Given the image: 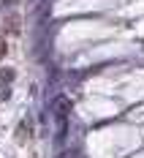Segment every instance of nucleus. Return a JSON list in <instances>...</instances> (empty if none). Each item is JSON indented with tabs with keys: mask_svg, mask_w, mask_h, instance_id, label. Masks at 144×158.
<instances>
[{
	"mask_svg": "<svg viewBox=\"0 0 144 158\" xmlns=\"http://www.w3.org/2000/svg\"><path fill=\"white\" fill-rule=\"evenodd\" d=\"M3 55H6V41L0 38V57H3Z\"/></svg>",
	"mask_w": 144,
	"mask_h": 158,
	"instance_id": "f257e3e1",
	"label": "nucleus"
}]
</instances>
